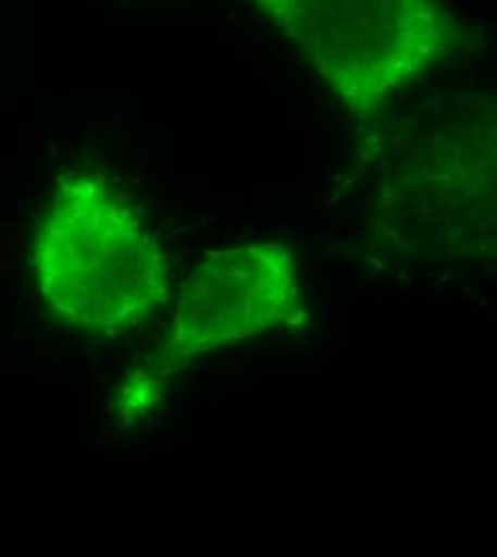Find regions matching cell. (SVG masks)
Masks as SVG:
<instances>
[{"instance_id": "obj_1", "label": "cell", "mask_w": 497, "mask_h": 557, "mask_svg": "<svg viewBox=\"0 0 497 557\" xmlns=\"http://www.w3.org/2000/svg\"><path fill=\"white\" fill-rule=\"evenodd\" d=\"M30 269L50 311L82 335L129 333L172 296L159 236L99 172L59 178L33 230Z\"/></svg>"}, {"instance_id": "obj_2", "label": "cell", "mask_w": 497, "mask_h": 557, "mask_svg": "<svg viewBox=\"0 0 497 557\" xmlns=\"http://www.w3.org/2000/svg\"><path fill=\"white\" fill-rule=\"evenodd\" d=\"M355 116H373L457 46L448 0H249Z\"/></svg>"}, {"instance_id": "obj_3", "label": "cell", "mask_w": 497, "mask_h": 557, "mask_svg": "<svg viewBox=\"0 0 497 557\" xmlns=\"http://www.w3.org/2000/svg\"><path fill=\"white\" fill-rule=\"evenodd\" d=\"M305 309L298 267L284 245L260 240L216 249L181 287L172 346L183 356L209 354L298 329Z\"/></svg>"}]
</instances>
